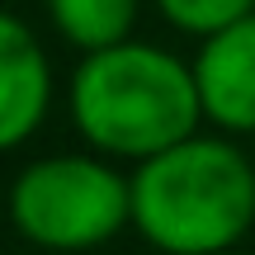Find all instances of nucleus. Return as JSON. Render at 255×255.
<instances>
[{"label": "nucleus", "mask_w": 255, "mask_h": 255, "mask_svg": "<svg viewBox=\"0 0 255 255\" xmlns=\"http://www.w3.org/2000/svg\"><path fill=\"white\" fill-rule=\"evenodd\" d=\"M132 218L151 246L170 255L227 251L255 218V170L227 142L184 137L137 170Z\"/></svg>", "instance_id": "nucleus-1"}, {"label": "nucleus", "mask_w": 255, "mask_h": 255, "mask_svg": "<svg viewBox=\"0 0 255 255\" xmlns=\"http://www.w3.org/2000/svg\"><path fill=\"white\" fill-rule=\"evenodd\" d=\"M76 128L119 156H156L184 142L199 123L203 95L175 57L156 47H100L85 57L71 85Z\"/></svg>", "instance_id": "nucleus-2"}, {"label": "nucleus", "mask_w": 255, "mask_h": 255, "mask_svg": "<svg viewBox=\"0 0 255 255\" xmlns=\"http://www.w3.org/2000/svg\"><path fill=\"white\" fill-rule=\"evenodd\" d=\"M19 232L52 251H85L109 241L132 218V184H123L109 165L57 156V161L28 165L9 194Z\"/></svg>", "instance_id": "nucleus-3"}, {"label": "nucleus", "mask_w": 255, "mask_h": 255, "mask_svg": "<svg viewBox=\"0 0 255 255\" xmlns=\"http://www.w3.org/2000/svg\"><path fill=\"white\" fill-rule=\"evenodd\" d=\"M199 95L203 109L222 128L255 132V14L218 28L199 52Z\"/></svg>", "instance_id": "nucleus-4"}, {"label": "nucleus", "mask_w": 255, "mask_h": 255, "mask_svg": "<svg viewBox=\"0 0 255 255\" xmlns=\"http://www.w3.org/2000/svg\"><path fill=\"white\" fill-rule=\"evenodd\" d=\"M47 109V57L19 19L0 14V151L24 142Z\"/></svg>", "instance_id": "nucleus-5"}, {"label": "nucleus", "mask_w": 255, "mask_h": 255, "mask_svg": "<svg viewBox=\"0 0 255 255\" xmlns=\"http://www.w3.org/2000/svg\"><path fill=\"white\" fill-rule=\"evenodd\" d=\"M47 5H52L57 28L90 52L123 43V33L132 28V14H137V0H47Z\"/></svg>", "instance_id": "nucleus-6"}, {"label": "nucleus", "mask_w": 255, "mask_h": 255, "mask_svg": "<svg viewBox=\"0 0 255 255\" xmlns=\"http://www.w3.org/2000/svg\"><path fill=\"white\" fill-rule=\"evenodd\" d=\"M255 0H161V9L189 33H218L251 14Z\"/></svg>", "instance_id": "nucleus-7"}]
</instances>
